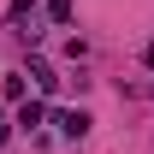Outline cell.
Instances as JSON below:
<instances>
[{"label": "cell", "mask_w": 154, "mask_h": 154, "mask_svg": "<svg viewBox=\"0 0 154 154\" xmlns=\"http://www.w3.org/2000/svg\"><path fill=\"white\" fill-rule=\"evenodd\" d=\"M0 142H6V113H0Z\"/></svg>", "instance_id": "cell-6"}, {"label": "cell", "mask_w": 154, "mask_h": 154, "mask_svg": "<svg viewBox=\"0 0 154 154\" xmlns=\"http://www.w3.org/2000/svg\"><path fill=\"white\" fill-rule=\"evenodd\" d=\"M48 18H54V24H71V0H48Z\"/></svg>", "instance_id": "cell-5"}, {"label": "cell", "mask_w": 154, "mask_h": 154, "mask_svg": "<svg viewBox=\"0 0 154 154\" xmlns=\"http://www.w3.org/2000/svg\"><path fill=\"white\" fill-rule=\"evenodd\" d=\"M30 77H36V89H42V95H54V89H59L54 65H42V59H30Z\"/></svg>", "instance_id": "cell-3"}, {"label": "cell", "mask_w": 154, "mask_h": 154, "mask_svg": "<svg viewBox=\"0 0 154 154\" xmlns=\"http://www.w3.org/2000/svg\"><path fill=\"white\" fill-rule=\"evenodd\" d=\"M0 95H6V101H30V95H24V77H18V71H12L6 83H0Z\"/></svg>", "instance_id": "cell-4"}, {"label": "cell", "mask_w": 154, "mask_h": 154, "mask_svg": "<svg viewBox=\"0 0 154 154\" xmlns=\"http://www.w3.org/2000/svg\"><path fill=\"white\" fill-rule=\"evenodd\" d=\"M18 125H24V131L48 125V101H18Z\"/></svg>", "instance_id": "cell-2"}, {"label": "cell", "mask_w": 154, "mask_h": 154, "mask_svg": "<svg viewBox=\"0 0 154 154\" xmlns=\"http://www.w3.org/2000/svg\"><path fill=\"white\" fill-rule=\"evenodd\" d=\"M54 125H59V136H71V142H83V136H89V125H95V119L83 113V107H59V113H54Z\"/></svg>", "instance_id": "cell-1"}, {"label": "cell", "mask_w": 154, "mask_h": 154, "mask_svg": "<svg viewBox=\"0 0 154 154\" xmlns=\"http://www.w3.org/2000/svg\"><path fill=\"white\" fill-rule=\"evenodd\" d=\"M148 71H154V48H148Z\"/></svg>", "instance_id": "cell-7"}]
</instances>
